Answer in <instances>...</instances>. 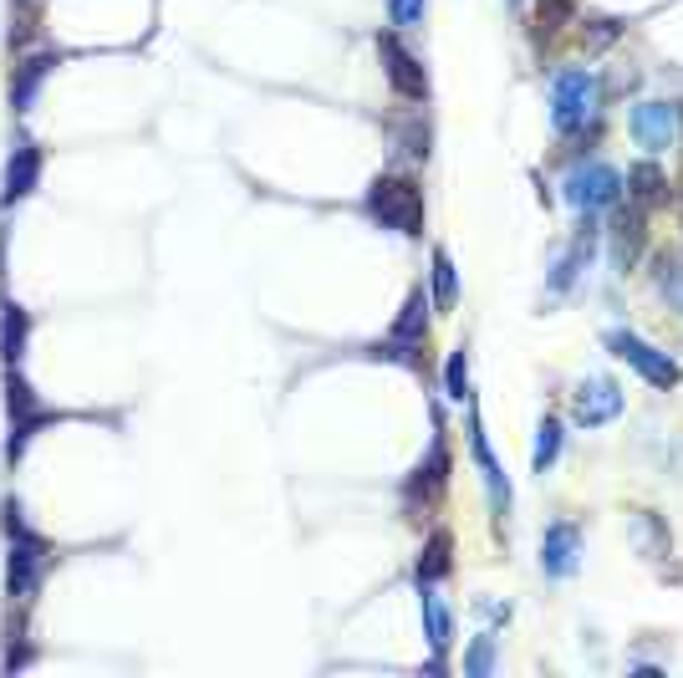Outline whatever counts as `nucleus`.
<instances>
[{
	"label": "nucleus",
	"mask_w": 683,
	"mask_h": 678,
	"mask_svg": "<svg viewBox=\"0 0 683 678\" xmlns=\"http://www.w3.org/2000/svg\"><path fill=\"white\" fill-rule=\"evenodd\" d=\"M26 347H31V312L6 302L0 306V357H6V367H21Z\"/></svg>",
	"instance_id": "2eb2a0df"
},
{
	"label": "nucleus",
	"mask_w": 683,
	"mask_h": 678,
	"mask_svg": "<svg viewBox=\"0 0 683 678\" xmlns=\"http://www.w3.org/2000/svg\"><path fill=\"white\" fill-rule=\"evenodd\" d=\"M61 51H37V57H26L21 67H16V77H11V112L16 118H26V112L37 108V92L47 87V77L61 67Z\"/></svg>",
	"instance_id": "9b49d317"
},
{
	"label": "nucleus",
	"mask_w": 683,
	"mask_h": 678,
	"mask_svg": "<svg viewBox=\"0 0 683 678\" xmlns=\"http://www.w3.org/2000/svg\"><path fill=\"white\" fill-rule=\"evenodd\" d=\"M510 6H520V0H510Z\"/></svg>",
	"instance_id": "a878e982"
},
{
	"label": "nucleus",
	"mask_w": 683,
	"mask_h": 678,
	"mask_svg": "<svg viewBox=\"0 0 683 678\" xmlns=\"http://www.w3.org/2000/svg\"><path fill=\"white\" fill-rule=\"evenodd\" d=\"M663 291H669L673 302H679V306H683V266H673V271H669V276H663Z\"/></svg>",
	"instance_id": "393cba45"
},
{
	"label": "nucleus",
	"mask_w": 683,
	"mask_h": 678,
	"mask_svg": "<svg viewBox=\"0 0 683 678\" xmlns=\"http://www.w3.org/2000/svg\"><path fill=\"white\" fill-rule=\"evenodd\" d=\"M566 205L576 209L582 219H597L602 209H612L617 199H623V189H627V179L612 164H602V158H587V164H576L572 174H566Z\"/></svg>",
	"instance_id": "20e7f679"
},
{
	"label": "nucleus",
	"mask_w": 683,
	"mask_h": 678,
	"mask_svg": "<svg viewBox=\"0 0 683 678\" xmlns=\"http://www.w3.org/2000/svg\"><path fill=\"white\" fill-rule=\"evenodd\" d=\"M592 225H597V219H587V225H582V235H576V240H572V250H566L562 261H556V266H552V296H562V291H572V286H576V276L587 271V261H592V245H597V230H592Z\"/></svg>",
	"instance_id": "dca6fc26"
},
{
	"label": "nucleus",
	"mask_w": 683,
	"mask_h": 678,
	"mask_svg": "<svg viewBox=\"0 0 683 678\" xmlns=\"http://www.w3.org/2000/svg\"><path fill=\"white\" fill-rule=\"evenodd\" d=\"M429 302H423V291H408L403 302V316H398V327L388 332V342L378 347V357H398V363H413V352L423 347V332H429Z\"/></svg>",
	"instance_id": "9d476101"
},
{
	"label": "nucleus",
	"mask_w": 683,
	"mask_h": 678,
	"mask_svg": "<svg viewBox=\"0 0 683 678\" xmlns=\"http://www.w3.org/2000/svg\"><path fill=\"white\" fill-rule=\"evenodd\" d=\"M607 347H612V357H623L627 367H633V373H643L647 383L653 387H663V393H669V387H679V363H673L669 352H658L653 347V342H643L637 337V332H607Z\"/></svg>",
	"instance_id": "39448f33"
},
{
	"label": "nucleus",
	"mask_w": 683,
	"mask_h": 678,
	"mask_svg": "<svg viewBox=\"0 0 683 678\" xmlns=\"http://www.w3.org/2000/svg\"><path fill=\"white\" fill-rule=\"evenodd\" d=\"M495 664H500V654H495V632H480V638L469 642V654H465V674L469 678H490Z\"/></svg>",
	"instance_id": "412c9836"
},
{
	"label": "nucleus",
	"mask_w": 683,
	"mask_h": 678,
	"mask_svg": "<svg viewBox=\"0 0 683 678\" xmlns=\"http://www.w3.org/2000/svg\"><path fill=\"white\" fill-rule=\"evenodd\" d=\"M388 16H393L398 31H419L423 16H429V0H388Z\"/></svg>",
	"instance_id": "5701e85b"
},
{
	"label": "nucleus",
	"mask_w": 683,
	"mask_h": 678,
	"mask_svg": "<svg viewBox=\"0 0 683 678\" xmlns=\"http://www.w3.org/2000/svg\"><path fill=\"white\" fill-rule=\"evenodd\" d=\"M368 219H378L383 230H398V235H423V194L413 179L403 174H378L368 184V199H362Z\"/></svg>",
	"instance_id": "f03ea898"
},
{
	"label": "nucleus",
	"mask_w": 683,
	"mask_h": 678,
	"mask_svg": "<svg viewBox=\"0 0 683 678\" xmlns=\"http://www.w3.org/2000/svg\"><path fill=\"white\" fill-rule=\"evenodd\" d=\"M419 612H423V638H429V648H433V668H443L449 642H455V618H449L443 597L433 592V581H419Z\"/></svg>",
	"instance_id": "ddd939ff"
},
{
	"label": "nucleus",
	"mask_w": 683,
	"mask_h": 678,
	"mask_svg": "<svg viewBox=\"0 0 683 678\" xmlns=\"http://www.w3.org/2000/svg\"><path fill=\"white\" fill-rule=\"evenodd\" d=\"M633 138L647 154H669V144L679 138V108L669 102H637L633 108Z\"/></svg>",
	"instance_id": "f8f14e48"
},
{
	"label": "nucleus",
	"mask_w": 683,
	"mask_h": 678,
	"mask_svg": "<svg viewBox=\"0 0 683 678\" xmlns=\"http://www.w3.org/2000/svg\"><path fill=\"white\" fill-rule=\"evenodd\" d=\"M562 419H546V424L536 429V449H530V464H536V474H546L556 460H562Z\"/></svg>",
	"instance_id": "6ab92c4d"
},
{
	"label": "nucleus",
	"mask_w": 683,
	"mask_h": 678,
	"mask_svg": "<svg viewBox=\"0 0 683 678\" xmlns=\"http://www.w3.org/2000/svg\"><path fill=\"white\" fill-rule=\"evenodd\" d=\"M443 470H449V449H443V439H433V454H429V464H419V470H413V480H408V500L419 495H433V490H439L443 484Z\"/></svg>",
	"instance_id": "f3484780"
},
{
	"label": "nucleus",
	"mask_w": 683,
	"mask_h": 678,
	"mask_svg": "<svg viewBox=\"0 0 683 678\" xmlns=\"http://www.w3.org/2000/svg\"><path fill=\"white\" fill-rule=\"evenodd\" d=\"M0 525H6V541H11V557H6V592H11V602H31L51 571V546H47V535H37L26 525L21 500H6V521Z\"/></svg>",
	"instance_id": "f257e3e1"
},
{
	"label": "nucleus",
	"mask_w": 683,
	"mask_h": 678,
	"mask_svg": "<svg viewBox=\"0 0 683 678\" xmlns=\"http://www.w3.org/2000/svg\"><path fill=\"white\" fill-rule=\"evenodd\" d=\"M443 393L455 403H469V352L465 347H455L449 363H443Z\"/></svg>",
	"instance_id": "aec40b11"
},
{
	"label": "nucleus",
	"mask_w": 683,
	"mask_h": 678,
	"mask_svg": "<svg viewBox=\"0 0 683 678\" xmlns=\"http://www.w3.org/2000/svg\"><path fill=\"white\" fill-rule=\"evenodd\" d=\"M627 184H637V199H643V205H653V199H658V189H663V174L653 169V164H643V169L627 174Z\"/></svg>",
	"instance_id": "b1692460"
},
{
	"label": "nucleus",
	"mask_w": 683,
	"mask_h": 678,
	"mask_svg": "<svg viewBox=\"0 0 683 678\" xmlns=\"http://www.w3.org/2000/svg\"><path fill=\"white\" fill-rule=\"evenodd\" d=\"M469 444H475V464H480V474H485V490H490V505H495V515H505V510H510V480H505V470H500V464H495V454H490V439H485L480 419L469 424Z\"/></svg>",
	"instance_id": "4468645a"
},
{
	"label": "nucleus",
	"mask_w": 683,
	"mask_h": 678,
	"mask_svg": "<svg viewBox=\"0 0 683 678\" xmlns=\"http://www.w3.org/2000/svg\"><path fill=\"white\" fill-rule=\"evenodd\" d=\"M576 567H582V531L572 521H552L540 535V571L552 581H566L576 577Z\"/></svg>",
	"instance_id": "6e6552de"
},
{
	"label": "nucleus",
	"mask_w": 683,
	"mask_h": 678,
	"mask_svg": "<svg viewBox=\"0 0 683 678\" xmlns=\"http://www.w3.org/2000/svg\"><path fill=\"white\" fill-rule=\"evenodd\" d=\"M41 169H47L41 148L31 144V138H16L11 158H6V189H0V205H6V209L26 205V199L37 194V184H41Z\"/></svg>",
	"instance_id": "423d86ee"
},
{
	"label": "nucleus",
	"mask_w": 683,
	"mask_h": 678,
	"mask_svg": "<svg viewBox=\"0 0 683 678\" xmlns=\"http://www.w3.org/2000/svg\"><path fill=\"white\" fill-rule=\"evenodd\" d=\"M378 51H383V67H388V82L398 87V97H408V102H423L429 97V77H423L419 57L403 47V41L393 37V31H383L378 37Z\"/></svg>",
	"instance_id": "0eeeda50"
},
{
	"label": "nucleus",
	"mask_w": 683,
	"mask_h": 678,
	"mask_svg": "<svg viewBox=\"0 0 683 678\" xmlns=\"http://www.w3.org/2000/svg\"><path fill=\"white\" fill-rule=\"evenodd\" d=\"M433 302H439V312H455L459 302V271L449 250H433Z\"/></svg>",
	"instance_id": "a211bd4d"
},
{
	"label": "nucleus",
	"mask_w": 683,
	"mask_h": 678,
	"mask_svg": "<svg viewBox=\"0 0 683 678\" xmlns=\"http://www.w3.org/2000/svg\"><path fill=\"white\" fill-rule=\"evenodd\" d=\"M449 571V535H433L429 551L419 557V581H439Z\"/></svg>",
	"instance_id": "4be33fe9"
},
{
	"label": "nucleus",
	"mask_w": 683,
	"mask_h": 678,
	"mask_svg": "<svg viewBox=\"0 0 683 678\" xmlns=\"http://www.w3.org/2000/svg\"><path fill=\"white\" fill-rule=\"evenodd\" d=\"M597 102H602V77L592 67H572V72H556L552 82V122L556 134H582L592 118H597Z\"/></svg>",
	"instance_id": "7ed1b4c3"
},
{
	"label": "nucleus",
	"mask_w": 683,
	"mask_h": 678,
	"mask_svg": "<svg viewBox=\"0 0 683 678\" xmlns=\"http://www.w3.org/2000/svg\"><path fill=\"white\" fill-rule=\"evenodd\" d=\"M617 413H623V387L612 383V377H587V383L576 387L572 419L582 429H602V424H612Z\"/></svg>",
	"instance_id": "1a4fd4ad"
}]
</instances>
